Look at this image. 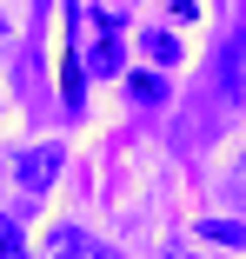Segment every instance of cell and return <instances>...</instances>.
Masks as SVG:
<instances>
[{"label": "cell", "mask_w": 246, "mask_h": 259, "mask_svg": "<svg viewBox=\"0 0 246 259\" xmlns=\"http://www.w3.org/2000/svg\"><path fill=\"white\" fill-rule=\"evenodd\" d=\"M120 27H127V7H87V47H67V54L87 67V73H100V80H113L120 67H127V47H120Z\"/></svg>", "instance_id": "6da1fadb"}, {"label": "cell", "mask_w": 246, "mask_h": 259, "mask_svg": "<svg viewBox=\"0 0 246 259\" xmlns=\"http://www.w3.org/2000/svg\"><path fill=\"white\" fill-rule=\"evenodd\" d=\"M14 173H20L27 193H47V186L60 180V146H27L20 160H14Z\"/></svg>", "instance_id": "7a4b0ae2"}, {"label": "cell", "mask_w": 246, "mask_h": 259, "mask_svg": "<svg viewBox=\"0 0 246 259\" xmlns=\"http://www.w3.org/2000/svg\"><path fill=\"white\" fill-rule=\"evenodd\" d=\"M47 259H113L100 239H87L80 226H47Z\"/></svg>", "instance_id": "3957f363"}, {"label": "cell", "mask_w": 246, "mask_h": 259, "mask_svg": "<svg viewBox=\"0 0 246 259\" xmlns=\"http://www.w3.org/2000/svg\"><path fill=\"white\" fill-rule=\"evenodd\" d=\"M60 93H67V107H80V93H87V67L73 54H60Z\"/></svg>", "instance_id": "277c9868"}, {"label": "cell", "mask_w": 246, "mask_h": 259, "mask_svg": "<svg viewBox=\"0 0 246 259\" xmlns=\"http://www.w3.org/2000/svg\"><path fill=\"white\" fill-rule=\"evenodd\" d=\"M140 47H146V60H160V67H173V60H180V40H173V33H160V27H153V33H140Z\"/></svg>", "instance_id": "5b68a950"}, {"label": "cell", "mask_w": 246, "mask_h": 259, "mask_svg": "<svg viewBox=\"0 0 246 259\" xmlns=\"http://www.w3.org/2000/svg\"><path fill=\"white\" fill-rule=\"evenodd\" d=\"M200 239H213V246H246V226H239V220H207Z\"/></svg>", "instance_id": "8992f818"}, {"label": "cell", "mask_w": 246, "mask_h": 259, "mask_svg": "<svg viewBox=\"0 0 246 259\" xmlns=\"http://www.w3.org/2000/svg\"><path fill=\"white\" fill-rule=\"evenodd\" d=\"M127 93H133V100H167V80H160V73H133Z\"/></svg>", "instance_id": "52a82bcc"}, {"label": "cell", "mask_w": 246, "mask_h": 259, "mask_svg": "<svg viewBox=\"0 0 246 259\" xmlns=\"http://www.w3.org/2000/svg\"><path fill=\"white\" fill-rule=\"evenodd\" d=\"M0 259H27V246H20V226L0 213Z\"/></svg>", "instance_id": "ba28073f"}, {"label": "cell", "mask_w": 246, "mask_h": 259, "mask_svg": "<svg viewBox=\"0 0 246 259\" xmlns=\"http://www.w3.org/2000/svg\"><path fill=\"white\" fill-rule=\"evenodd\" d=\"M0 47H7V14H0Z\"/></svg>", "instance_id": "9c48e42d"}]
</instances>
